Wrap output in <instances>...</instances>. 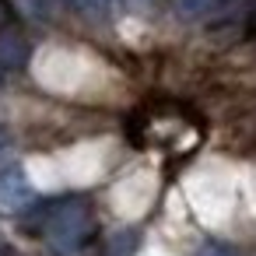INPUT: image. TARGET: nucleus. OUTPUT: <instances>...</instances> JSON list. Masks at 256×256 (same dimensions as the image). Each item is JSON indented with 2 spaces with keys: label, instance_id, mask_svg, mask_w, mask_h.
<instances>
[{
  "label": "nucleus",
  "instance_id": "nucleus-4",
  "mask_svg": "<svg viewBox=\"0 0 256 256\" xmlns=\"http://www.w3.org/2000/svg\"><path fill=\"white\" fill-rule=\"evenodd\" d=\"M172 4H176V14L186 18V22H210L232 4V0H172Z\"/></svg>",
  "mask_w": 256,
  "mask_h": 256
},
{
  "label": "nucleus",
  "instance_id": "nucleus-8",
  "mask_svg": "<svg viewBox=\"0 0 256 256\" xmlns=\"http://www.w3.org/2000/svg\"><path fill=\"white\" fill-rule=\"evenodd\" d=\"M246 28H249V36H256V0H249V14H246Z\"/></svg>",
  "mask_w": 256,
  "mask_h": 256
},
{
  "label": "nucleus",
  "instance_id": "nucleus-5",
  "mask_svg": "<svg viewBox=\"0 0 256 256\" xmlns=\"http://www.w3.org/2000/svg\"><path fill=\"white\" fill-rule=\"evenodd\" d=\"M64 4L78 14H88V18H102L109 14L112 8H148L151 0H64Z\"/></svg>",
  "mask_w": 256,
  "mask_h": 256
},
{
  "label": "nucleus",
  "instance_id": "nucleus-3",
  "mask_svg": "<svg viewBox=\"0 0 256 256\" xmlns=\"http://www.w3.org/2000/svg\"><path fill=\"white\" fill-rule=\"evenodd\" d=\"M28 60V42L14 32H4L0 36V70L11 74V70H22Z\"/></svg>",
  "mask_w": 256,
  "mask_h": 256
},
{
  "label": "nucleus",
  "instance_id": "nucleus-7",
  "mask_svg": "<svg viewBox=\"0 0 256 256\" xmlns=\"http://www.w3.org/2000/svg\"><path fill=\"white\" fill-rule=\"evenodd\" d=\"M200 256H238V252L228 249V246H221V242H207V246L200 249Z\"/></svg>",
  "mask_w": 256,
  "mask_h": 256
},
{
  "label": "nucleus",
  "instance_id": "nucleus-1",
  "mask_svg": "<svg viewBox=\"0 0 256 256\" xmlns=\"http://www.w3.org/2000/svg\"><path fill=\"white\" fill-rule=\"evenodd\" d=\"M28 228H36L42 235V242L53 256H78L88 246V238L95 235V214L84 196H67V200L46 204L36 214V224H28Z\"/></svg>",
  "mask_w": 256,
  "mask_h": 256
},
{
  "label": "nucleus",
  "instance_id": "nucleus-2",
  "mask_svg": "<svg viewBox=\"0 0 256 256\" xmlns=\"http://www.w3.org/2000/svg\"><path fill=\"white\" fill-rule=\"evenodd\" d=\"M28 204H36V190L22 165L0 168V214H22Z\"/></svg>",
  "mask_w": 256,
  "mask_h": 256
},
{
  "label": "nucleus",
  "instance_id": "nucleus-10",
  "mask_svg": "<svg viewBox=\"0 0 256 256\" xmlns=\"http://www.w3.org/2000/svg\"><path fill=\"white\" fill-rule=\"evenodd\" d=\"M4 148H8V134H4V130H0V151H4Z\"/></svg>",
  "mask_w": 256,
  "mask_h": 256
},
{
  "label": "nucleus",
  "instance_id": "nucleus-6",
  "mask_svg": "<svg viewBox=\"0 0 256 256\" xmlns=\"http://www.w3.org/2000/svg\"><path fill=\"white\" fill-rule=\"evenodd\" d=\"M134 242H137V235H134V232H120V235L112 238V256H130Z\"/></svg>",
  "mask_w": 256,
  "mask_h": 256
},
{
  "label": "nucleus",
  "instance_id": "nucleus-9",
  "mask_svg": "<svg viewBox=\"0 0 256 256\" xmlns=\"http://www.w3.org/2000/svg\"><path fill=\"white\" fill-rule=\"evenodd\" d=\"M4 22H8V4L0 0V28H4Z\"/></svg>",
  "mask_w": 256,
  "mask_h": 256
}]
</instances>
